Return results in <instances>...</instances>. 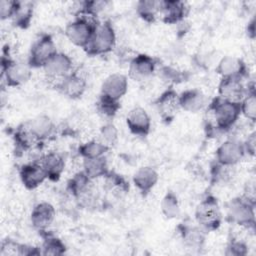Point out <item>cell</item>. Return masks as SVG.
I'll use <instances>...</instances> for the list:
<instances>
[{"label": "cell", "instance_id": "ffe728a7", "mask_svg": "<svg viewBox=\"0 0 256 256\" xmlns=\"http://www.w3.org/2000/svg\"><path fill=\"white\" fill-rule=\"evenodd\" d=\"M134 186L143 195L147 196L159 181V174L152 166L140 167L132 178Z\"/></svg>", "mask_w": 256, "mask_h": 256}, {"label": "cell", "instance_id": "6da1fadb", "mask_svg": "<svg viewBox=\"0 0 256 256\" xmlns=\"http://www.w3.org/2000/svg\"><path fill=\"white\" fill-rule=\"evenodd\" d=\"M207 112L212 122H209L208 128L219 132L230 130L241 115L240 103L228 101L220 97L214 98L207 106Z\"/></svg>", "mask_w": 256, "mask_h": 256}, {"label": "cell", "instance_id": "5bb4252c", "mask_svg": "<svg viewBox=\"0 0 256 256\" xmlns=\"http://www.w3.org/2000/svg\"><path fill=\"white\" fill-rule=\"evenodd\" d=\"M72 67L73 61L71 57L64 52L57 51L42 69L44 70L47 78L59 79L60 81L62 78L72 72Z\"/></svg>", "mask_w": 256, "mask_h": 256}, {"label": "cell", "instance_id": "2e32d148", "mask_svg": "<svg viewBox=\"0 0 256 256\" xmlns=\"http://www.w3.org/2000/svg\"><path fill=\"white\" fill-rule=\"evenodd\" d=\"M247 91L242 78H221L218 84V97L232 102L240 103Z\"/></svg>", "mask_w": 256, "mask_h": 256}, {"label": "cell", "instance_id": "8992f818", "mask_svg": "<svg viewBox=\"0 0 256 256\" xmlns=\"http://www.w3.org/2000/svg\"><path fill=\"white\" fill-rule=\"evenodd\" d=\"M32 67L28 62L15 61L10 58L9 53L2 56L1 72L2 78L8 87H20L26 84L32 77Z\"/></svg>", "mask_w": 256, "mask_h": 256}, {"label": "cell", "instance_id": "3957f363", "mask_svg": "<svg viewBox=\"0 0 256 256\" xmlns=\"http://www.w3.org/2000/svg\"><path fill=\"white\" fill-rule=\"evenodd\" d=\"M226 219L232 224L241 227H254L255 201L254 198L243 195L235 197L226 204Z\"/></svg>", "mask_w": 256, "mask_h": 256}, {"label": "cell", "instance_id": "f546056e", "mask_svg": "<svg viewBox=\"0 0 256 256\" xmlns=\"http://www.w3.org/2000/svg\"><path fill=\"white\" fill-rule=\"evenodd\" d=\"M33 17V5L30 2H19V6L13 18V24L22 29L29 27Z\"/></svg>", "mask_w": 256, "mask_h": 256}, {"label": "cell", "instance_id": "f1b7e54d", "mask_svg": "<svg viewBox=\"0 0 256 256\" xmlns=\"http://www.w3.org/2000/svg\"><path fill=\"white\" fill-rule=\"evenodd\" d=\"M241 114L251 122H255L256 119V92L254 84L248 85L247 94L240 102Z\"/></svg>", "mask_w": 256, "mask_h": 256}, {"label": "cell", "instance_id": "83f0119b", "mask_svg": "<svg viewBox=\"0 0 256 256\" xmlns=\"http://www.w3.org/2000/svg\"><path fill=\"white\" fill-rule=\"evenodd\" d=\"M160 209L163 216L166 219H175L180 215L181 209L177 195L173 191H167L166 194L163 196Z\"/></svg>", "mask_w": 256, "mask_h": 256}, {"label": "cell", "instance_id": "f35d334b", "mask_svg": "<svg viewBox=\"0 0 256 256\" xmlns=\"http://www.w3.org/2000/svg\"><path fill=\"white\" fill-rule=\"evenodd\" d=\"M246 31H247V35H248L251 39H254V37H255V19H254V18H253V19L249 22V24L247 25Z\"/></svg>", "mask_w": 256, "mask_h": 256}, {"label": "cell", "instance_id": "9c48e42d", "mask_svg": "<svg viewBox=\"0 0 256 256\" xmlns=\"http://www.w3.org/2000/svg\"><path fill=\"white\" fill-rule=\"evenodd\" d=\"M160 118L165 123H170L177 115L180 108L179 94L170 86L164 90L154 101Z\"/></svg>", "mask_w": 256, "mask_h": 256}, {"label": "cell", "instance_id": "1f68e13d", "mask_svg": "<svg viewBox=\"0 0 256 256\" xmlns=\"http://www.w3.org/2000/svg\"><path fill=\"white\" fill-rule=\"evenodd\" d=\"M66 251L65 244L61 239L55 236H46L41 247V254L43 255H62Z\"/></svg>", "mask_w": 256, "mask_h": 256}, {"label": "cell", "instance_id": "52a82bcc", "mask_svg": "<svg viewBox=\"0 0 256 256\" xmlns=\"http://www.w3.org/2000/svg\"><path fill=\"white\" fill-rule=\"evenodd\" d=\"M56 52L53 37L50 34H42L32 44L27 62L32 68H43Z\"/></svg>", "mask_w": 256, "mask_h": 256}, {"label": "cell", "instance_id": "e575fe53", "mask_svg": "<svg viewBox=\"0 0 256 256\" xmlns=\"http://www.w3.org/2000/svg\"><path fill=\"white\" fill-rule=\"evenodd\" d=\"M97 109L103 116L108 118H113L118 112V110L120 109V102L113 101L105 97L99 96V99L97 102Z\"/></svg>", "mask_w": 256, "mask_h": 256}, {"label": "cell", "instance_id": "d6986e66", "mask_svg": "<svg viewBox=\"0 0 256 256\" xmlns=\"http://www.w3.org/2000/svg\"><path fill=\"white\" fill-rule=\"evenodd\" d=\"M55 216L56 211L51 203L40 202L34 206L30 215V221L36 230L44 232L53 223Z\"/></svg>", "mask_w": 256, "mask_h": 256}, {"label": "cell", "instance_id": "4dcf8cb0", "mask_svg": "<svg viewBox=\"0 0 256 256\" xmlns=\"http://www.w3.org/2000/svg\"><path fill=\"white\" fill-rule=\"evenodd\" d=\"M37 254L33 251V247L18 243L12 239H6L1 243L0 255L13 256V255H31Z\"/></svg>", "mask_w": 256, "mask_h": 256}, {"label": "cell", "instance_id": "5b68a950", "mask_svg": "<svg viewBox=\"0 0 256 256\" xmlns=\"http://www.w3.org/2000/svg\"><path fill=\"white\" fill-rule=\"evenodd\" d=\"M195 221L204 231L211 232L217 230L222 223V211L217 199L208 195L196 206L194 212Z\"/></svg>", "mask_w": 256, "mask_h": 256}, {"label": "cell", "instance_id": "7c38bea8", "mask_svg": "<svg viewBox=\"0 0 256 256\" xmlns=\"http://www.w3.org/2000/svg\"><path fill=\"white\" fill-rule=\"evenodd\" d=\"M126 125L131 134L144 138L150 133L151 118L144 108L137 106L128 112L126 116Z\"/></svg>", "mask_w": 256, "mask_h": 256}, {"label": "cell", "instance_id": "ba28073f", "mask_svg": "<svg viewBox=\"0 0 256 256\" xmlns=\"http://www.w3.org/2000/svg\"><path fill=\"white\" fill-rule=\"evenodd\" d=\"M246 155L243 141L235 138H230L225 140L216 149L215 160L216 163L234 167L237 165Z\"/></svg>", "mask_w": 256, "mask_h": 256}, {"label": "cell", "instance_id": "4316f807", "mask_svg": "<svg viewBox=\"0 0 256 256\" xmlns=\"http://www.w3.org/2000/svg\"><path fill=\"white\" fill-rule=\"evenodd\" d=\"M110 150L108 146L103 144L98 138L89 140L79 146L78 152L82 159L98 158L105 156L106 153Z\"/></svg>", "mask_w": 256, "mask_h": 256}, {"label": "cell", "instance_id": "ac0fdd59", "mask_svg": "<svg viewBox=\"0 0 256 256\" xmlns=\"http://www.w3.org/2000/svg\"><path fill=\"white\" fill-rule=\"evenodd\" d=\"M19 177L24 187L28 190L36 189L47 180V175L39 161H33L22 165L19 170Z\"/></svg>", "mask_w": 256, "mask_h": 256}, {"label": "cell", "instance_id": "8d00e7d4", "mask_svg": "<svg viewBox=\"0 0 256 256\" xmlns=\"http://www.w3.org/2000/svg\"><path fill=\"white\" fill-rule=\"evenodd\" d=\"M20 1L1 0L0 2V18L1 20L12 19L15 15Z\"/></svg>", "mask_w": 256, "mask_h": 256}, {"label": "cell", "instance_id": "7402d4cb", "mask_svg": "<svg viewBox=\"0 0 256 256\" xmlns=\"http://www.w3.org/2000/svg\"><path fill=\"white\" fill-rule=\"evenodd\" d=\"M44 169L47 179L51 181H58L65 169V160L58 152H48L40 157L38 160Z\"/></svg>", "mask_w": 256, "mask_h": 256}, {"label": "cell", "instance_id": "cb8c5ba5", "mask_svg": "<svg viewBox=\"0 0 256 256\" xmlns=\"http://www.w3.org/2000/svg\"><path fill=\"white\" fill-rule=\"evenodd\" d=\"M178 229L184 244L188 248L196 250L203 247L206 239V231H204L200 226L181 224Z\"/></svg>", "mask_w": 256, "mask_h": 256}, {"label": "cell", "instance_id": "836d02e7", "mask_svg": "<svg viewBox=\"0 0 256 256\" xmlns=\"http://www.w3.org/2000/svg\"><path fill=\"white\" fill-rule=\"evenodd\" d=\"M158 75L159 77L169 83V84H174V83H180L182 81H185V72L177 70L171 66H162L158 70Z\"/></svg>", "mask_w": 256, "mask_h": 256}, {"label": "cell", "instance_id": "7a4b0ae2", "mask_svg": "<svg viewBox=\"0 0 256 256\" xmlns=\"http://www.w3.org/2000/svg\"><path fill=\"white\" fill-rule=\"evenodd\" d=\"M99 22L97 16L78 10L74 20L66 25L65 36L73 45L84 49Z\"/></svg>", "mask_w": 256, "mask_h": 256}, {"label": "cell", "instance_id": "d4e9b609", "mask_svg": "<svg viewBox=\"0 0 256 256\" xmlns=\"http://www.w3.org/2000/svg\"><path fill=\"white\" fill-rule=\"evenodd\" d=\"M91 180H96L100 177H105L108 175L109 167L106 156L98 158L83 159V170H82Z\"/></svg>", "mask_w": 256, "mask_h": 256}, {"label": "cell", "instance_id": "44dd1931", "mask_svg": "<svg viewBox=\"0 0 256 256\" xmlns=\"http://www.w3.org/2000/svg\"><path fill=\"white\" fill-rule=\"evenodd\" d=\"M180 108L189 113H198L207 105L205 94L197 88L184 90L179 94Z\"/></svg>", "mask_w": 256, "mask_h": 256}, {"label": "cell", "instance_id": "30bf717a", "mask_svg": "<svg viewBox=\"0 0 256 256\" xmlns=\"http://www.w3.org/2000/svg\"><path fill=\"white\" fill-rule=\"evenodd\" d=\"M156 60L147 54H137L129 62L128 76L130 79L142 82L149 79L156 72Z\"/></svg>", "mask_w": 256, "mask_h": 256}, {"label": "cell", "instance_id": "74e56055", "mask_svg": "<svg viewBox=\"0 0 256 256\" xmlns=\"http://www.w3.org/2000/svg\"><path fill=\"white\" fill-rule=\"evenodd\" d=\"M244 148L246 151V154L254 156L255 155V149H256V139H255V133L250 134L245 141H243Z\"/></svg>", "mask_w": 256, "mask_h": 256}, {"label": "cell", "instance_id": "9a60e30c", "mask_svg": "<svg viewBox=\"0 0 256 256\" xmlns=\"http://www.w3.org/2000/svg\"><path fill=\"white\" fill-rule=\"evenodd\" d=\"M189 8L187 4L180 0H161L160 18L166 24H179L184 21Z\"/></svg>", "mask_w": 256, "mask_h": 256}, {"label": "cell", "instance_id": "484cf974", "mask_svg": "<svg viewBox=\"0 0 256 256\" xmlns=\"http://www.w3.org/2000/svg\"><path fill=\"white\" fill-rule=\"evenodd\" d=\"M137 15L147 23H154L160 18V1L140 0L136 4Z\"/></svg>", "mask_w": 256, "mask_h": 256}, {"label": "cell", "instance_id": "e0dca14e", "mask_svg": "<svg viewBox=\"0 0 256 256\" xmlns=\"http://www.w3.org/2000/svg\"><path fill=\"white\" fill-rule=\"evenodd\" d=\"M216 73L221 78H244L247 75V67L245 62L236 56H223L217 63Z\"/></svg>", "mask_w": 256, "mask_h": 256}, {"label": "cell", "instance_id": "d590c367", "mask_svg": "<svg viewBox=\"0 0 256 256\" xmlns=\"http://www.w3.org/2000/svg\"><path fill=\"white\" fill-rule=\"evenodd\" d=\"M248 253L247 244L240 239H232L226 247L225 254L229 256H244Z\"/></svg>", "mask_w": 256, "mask_h": 256}, {"label": "cell", "instance_id": "4fadbf2b", "mask_svg": "<svg viewBox=\"0 0 256 256\" xmlns=\"http://www.w3.org/2000/svg\"><path fill=\"white\" fill-rule=\"evenodd\" d=\"M57 90L69 99H79L87 88L85 78L77 72H71L56 84Z\"/></svg>", "mask_w": 256, "mask_h": 256}, {"label": "cell", "instance_id": "603a6c76", "mask_svg": "<svg viewBox=\"0 0 256 256\" xmlns=\"http://www.w3.org/2000/svg\"><path fill=\"white\" fill-rule=\"evenodd\" d=\"M24 125L39 142L48 139L55 130L53 120L47 115H38L25 122Z\"/></svg>", "mask_w": 256, "mask_h": 256}, {"label": "cell", "instance_id": "d6a6232c", "mask_svg": "<svg viewBox=\"0 0 256 256\" xmlns=\"http://www.w3.org/2000/svg\"><path fill=\"white\" fill-rule=\"evenodd\" d=\"M118 138H119V134H118V129L116 128V126L111 123L108 122L106 124H104L100 130H99V136L98 139L105 144L106 146H108L110 149L115 146L118 142Z\"/></svg>", "mask_w": 256, "mask_h": 256}, {"label": "cell", "instance_id": "8fae6325", "mask_svg": "<svg viewBox=\"0 0 256 256\" xmlns=\"http://www.w3.org/2000/svg\"><path fill=\"white\" fill-rule=\"evenodd\" d=\"M128 91V78L121 73H113L105 78L101 85L100 96L120 102Z\"/></svg>", "mask_w": 256, "mask_h": 256}, {"label": "cell", "instance_id": "277c9868", "mask_svg": "<svg viewBox=\"0 0 256 256\" xmlns=\"http://www.w3.org/2000/svg\"><path fill=\"white\" fill-rule=\"evenodd\" d=\"M116 45V33L109 21L99 22L88 44L83 49L90 56H101L111 52Z\"/></svg>", "mask_w": 256, "mask_h": 256}]
</instances>
